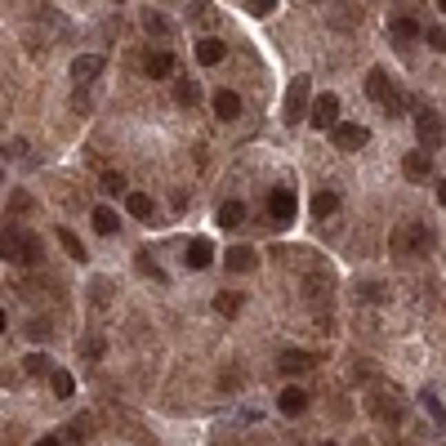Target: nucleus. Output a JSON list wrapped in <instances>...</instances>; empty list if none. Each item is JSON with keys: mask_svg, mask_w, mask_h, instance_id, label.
Segmentation results:
<instances>
[{"mask_svg": "<svg viewBox=\"0 0 446 446\" xmlns=\"http://www.w3.org/2000/svg\"><path fill=\"white\" fill-rule=\"evenodd\" d=\"M371 411L379 415V420H388V424H397V420H402V415H406V406H402V402H397V397H393V393H379V397H375V402H371Z\"/></svg>", "mask_w": 446, "mask_h": 446, "instance_id": "obj_12", "label": "nucleus"}, {"mask_svg": "<svg viewBox=\"0 0 446 446\" xmlns=\"http://www.w3.org/2000/svg\"><path fill=\"white\" fill-rule=\"evenodd\" d=\"M308 90H312L308 76H295V85L286 90V121H290V125L308 116Z\"/></svg>", "mask_w": 446, "mask_h": 446, "instance_id": "obj_6", "label": "nucleus"}, {"mask_svg": "<svg viewBox=\"0 0 446 446\" xmlns=\"http://www.w3.org/2000/svg\"><path fill=\"white\" fill-rule=\"evenodd\" d=\"M241 303H245V299H241V290H223V295L214 299V308H219L223 317H236V312H241Z\"/></svg>", "mask_w": 446, "mask_h": 446, "instance_id": "obj_23", "label": "nucleus"}, {"mask_svg": "<svg viewBox=\"0 0 446 446\" xmlns=\"http://www.w3.org/2000/svg\"><path fill=\"white\" fill-rule=\"evenodd\" d=\"M402 170H406V179H429V174H433V161H429V152H406Z\"/></svg>", "mask_w": 446, "mask_h": 446, "instance_id": "obj_18", "label": "nucleus"}, {"mask_svg": "<svg viewBox=\"0 0 446 446\" xmlns=\"http://www.w3.org/2000/svg\"><path fill=\"white\" fill-rule=\"evenodd\" d=\"M143 72L152 76V81H165V76L174 72V54H170V50H156V54H148Z\"/></svg>", "mask_w": 446, "mask_h": 446, "instance_id": "obj_14", "label": "nucleus"}, {"mask_svg": "<svg viewBox=\"0 0 446 446\" xmlns=\"http://www.w3.org/2000/svg\"><path fill=\"white\" fill-rule=\"evenodd\" d=\"M254 263H259V254H254L250 245H232V250L223 254V268H232V272H250Z\"/></svg>", "mask_w": 446, "mask_h": 446, "instance_id": "obj_11", "label": "nucleus"}, {"mask_svg": "<svg viewBox=\"0 0 446 446\" xmlns=\"http://www.w3.org/2000/svg\"><path fill=\"white\" fill-rule=\"evenodd\" d=\"M214 263V245L205 241V236H196L192 245H187V268H210Z\"/></svg>", "mask_w": 446, "mask_h": 446, "instance_id": "obj_17", "label": "nucleus"}, {"mask_svg": "<svg viewBox=\"0 0 446 446\" xmlns=\"http://www.w3.org/2000/svg\"><path fill=\"white\" fill-rule=\"evenodd\" d=\"M295 210H299V201H295L290 187H272V192H268V214L277 223H295Z\"/></svg>", "mask_w": 446, "mask_h": 446, "instance_id": "obj_9", "label": "nucleus"}, {"mask_svg": "<svg viewBox=\"0 0 446 446\" xmlns=\"http://www.w3.org/2000/svg\"><path fill=\"white\" fill-rule=\"evenodd\" d=\"M420 36V23H415L411 14H397L393 18V41H415Z\"/></svg>", "mask_w": 446, "mask_h": 446, "instance_id": "obj_22", "label": "nucleus"}, {"mask_svg": "<svg viewBox=\"0 0 446 446\" xmlns=\"http://www.w3.org/2000/svg\"><path fill=\"white\" fill-rule=\"evenodd\" d=\"M429 45L438 54H446V27H429Z\"/></svg>", "mask_w": 446, "mask_h": 446, "instance_id": "obj_34", "label": "nucleus"}, {"mask_svg": "<svg viewBox=\"0 0 446 446\" xmlns=\"http://www.w3.org/2000/svg\"><path fill=\"white\" fill-rule=\"evenodd\" d=\"M99 72H103V59H99V54H81V59L72 63V76H76L81 85H90Z\"/></svg>", "mask_w": 446, "mask_h": 446, "instance_id": "obj_16", "label": "nucleus"}, {"mask_svg": "<svg viewBox=\"0 0 446 446\" xmlns=\"http://www.w3.org/2000/svg\"><path fill=\"white\" fill-rule=\"evenodd\" d=\"M214 219H219L223 227H241V219H245V205H241V201H223Z\"/></svg>", "mask_w": 446, "mask_h": 446, "instance_id": "obj_21", "label": "nucleus"}, {"mask_svg": "<svg viewBox=\"0 0 446 446\" xmlns=\"http://www.w3.org/2000/svg\"><path fill=\"white\" fill-rule=\"evenodd\" d=\"M196 63H201V68H219V63H223V41L205 36V41L196 45Z\"/></svg>", "mask_w": 446, "mask_h": 446, "instance_id": "obj_19", "label": "nucleus"}, {"mask_svg": "<svg viewBox=\"0 0 446 446\" xmlns=\"http://www.w3.org/2000/svg\"><path fill=\"white\" fill-rule=\"evenodd\" d=\"M94 227H99L103 236L116 232V210H112V205H99V210H94Z\"/></svg>", "mask_w": 446, "mask_h": 446, "instance_id": "obj_26", "label": "nucleus"}, {"mask_svg": "<svg viewBox=\"0 0 446 446\" xmlns=\"http://www.w3.org/2000/svg\"><path fill=\"white\" fill-rule=\"evenodd\" d=\"M424 406H429V415H433V420H438L442 429H446V406L438 402V393H424Z\"/></svg>", "mask_w": 446, "mask_h": 446, "instance_id": "obj_31", "label": "nucleus"}, {"mask_svg": "<svg viewBox=\"0 0 446 446\" xmlns=\"http://www.w3.org/2000/svg\"><path fill=\"white\" fill-rule=\"evenodd\" d=\"M438 9H442V14H446V0H442V5H438Z\"/></svg>", "mask_w": 446, "mask_h": 446, "instance_id": "obj_41", "label": "nucleus"}, {"mask_svg": "<svg viewBox=\"0 0 446 446\" xmlns=\"http://www.w3.org/2000/svg\"><path fill=\"white\" fill-rule=\"evenodd\" d=\"M335 116H339V99H335V94H321V99H312V108H308V125H317V130H335Z\"/></svg>", "mask_w": 446, "mask_h": 446, "instance_id": "obj_8", "label": "nucleus"}, {"mask_svg": "<svg viewBox=\"0 0 446 446\" xmlns=\"http://www.w3.org/2000/svg\"><path fill=\"white\" fill-rule=\"evenodd\" d=\"M335 210H339V196H335V192H317V201H312V214H317V219H330Z\"/></svg>", "mask_w": 446, "mask_h": 446, "instance_id": "obj_24", "label": "nucleus"}, {"mask_svg": "<svg viewBox=\"0 0 446 446\" xmlns=\"http://www.w3.org/2000/svg\"><path fill=\"white\" fill-rule=\"evenodd\" d=\"M438 201L446 205V179H438Z\"/></svg>", "mask_w": 446, "mask_h": 446, "instance_id": "obj_38", "label": "nucleus"}, {"mask_svg": "<svg viewBox=\"0 0 446 446\" xmlns=\"http://www.w3.org/2000/svg\"><path fill=\"white\" fill-rule=\"evenodd\" d=\"M5 326H9V317H5V308H0V335H5Z\"/></svg>", "mask_w": 446, "mask_h": 446, "instance_id": "obj_40", "label": "nucleus"}, {"mask_svg": "<svg viewBox=\"0 0 446 446\" xmlns=\"http://www.w3.org/2000/svg\"><path fill=\"white\" fill-rule=\"evenodd\" d=\"M277 406H281V415H303L308 411V393H303V388H281Z\"/></svg>", "mask_w": 446, "mask_h": 446, "instance_id": "obj_15", "label": "nucleus"}, {"mask_svg": "<svg viewBox=\"0 0 446 446\" xmlns=\"http://www.w3.org/2000/svg\"><path fill=\"white\" fill-rule=\"evenodd\" d=\"M9 210H14V214L32 210V196H27V192H14V201H9Z\"/></svg>", "mask_w": 446, "mask_h": 446, "instance_id": "obj_36", "label": "nucleus"}, {"mask_svg": "<svg viewBox=\"0 0 446 446\" xmlns=\"http://www.w3.org/2000/svg\"><path fill=\"white\" fill-rule=\"evenodd\" d=\"M326 446H335V442H326Z\"/></svg>", "mask_w": 446, "mask_h": 446, "instance_id": "obj_42", "label": "nucleus"}, {"mask_svg": "<svg viewBox=\"0 0 446 446\" xmlns=\"http://www.w3.org/2000/svg\"><path fill=\"white\" fill-rule=\"evenodd\" d=\"M174 99L183 103V108H192V103L201 99V85H196V81H179V85H174Z\"/></svg>", "mask_w": 446, "mask_h": 446, "instance_id": "obj_25", "label": "nucleus"}, {"mask_svg": "<svg viewBox=\"0 0 446 446\" xmlns=\"http://www.w3.org/2000/svg\"><path fill=\"white\" fill-rule=\"evenodd\" d=\"M388 299V286L384 281H371V286H362V303H384Z\"/></svg>", "mask_w": 446, "mask_h": 446, "instance_id": "obj_29", "label": "nucleus"}, {"mask_svg": "<svg viewBox=\"0 0 446 446\" xmlns=\"http://www.w3.org/2000/svg\"><path fill=\"white\" fill-rule=\"evenodd\" d=\"M54 393H59V397H72L76 393V379L68 371H54Z\"/></svg>", "mask_w": 446, "mask_h": 446, "instance_id": "obj_30", "label": "nucleus"}, {"mask_svg": "<svg viewBox=\"0 0 446 446\" xmlns=\"http://www.w3.org/2000/svg\"><path fill=\"white\" fill-rule=\"evenodd\" d=\"M36 446H63V442H59V438H41Z\"/></svg>", "mask_w": 446, "mask_h": 446, "instance_id": "obj_39", "label": "nucleus"}, {"mask_svg": "<svg viewBox=\"0 0 446 446\" xmlns=\"http://www.w3.org/2000/svg\"><path fill=\"white\" fill-rule=\"evenodd\" d=\"M330 295H335L330 272H308V277H303V299H308L312 317H317L321 326H330V321H335V312H330Z\"/></svg>", "mask_w": 446, "mask_h": 446, "instance_id": "obj_3", "label": "nucleus"}, {"mask_svg": "<svg viewBox=\"0 0 446 446\" xmlns=\"http://www.w3.org/2000/svg\"><path fill=\"white\" fill-rule=\"evenodd\" d=\"M312 362H317V357H312V353H299V348H286V353L277 357V366H281V371H286V375L312 371Z\"/></svg>", "mask_w": 446, "mask_h": 446, "instance_id": "obj_13", "label": "nucleus"}, {"mask_svg": "<svg viewBox=\"0 0 446 446\" xmlns=\"http://www.w3.org/2000/svg\"><path fill=\"white\" fill-rule=\"evenodd\" d=\"M125 210L134 214V219H152V210H156V205H152L148 192H130V196H125Z\"/></svg>", "mask_w": 446, "mask_h": 446, "instance_id": "obj_20", "label": "nucleus"}, {"mask_svg": "<svg viewBox=\"0 0 446 446\" xmlns=\"http://www.w3.org/2000/svg\"><path fill=\"white\" fill-rule=\"evenodd\" d=\"M103 192H125V174H103Z\"/></svg>", "mask_w": 446, "mask_h": 446, "instance_id": "obj_33", "label": "nucleus"}, {"mask_svg": "<svg viewBox=\"0 0 446 446\" xmlns=\"http://www.w3.org/2000/svg\"><path fill=\"white\" fill-rule=\"evenodd\" d=\"M415 134H420V148H424V152L442 148L446 125L438 121V112H433V108H420V112H415Z\"/></svg>", "mask_w": 446, "mask_h": 446, "instance_id": "obj_5", "label": "nucleus"}, {"mask_svg": "<svg viewBox=\"0 0 446 446\" xmlns=\"http://www.w3.org/2000/svg\"><path fill=\"white\" fill-rule=\"evenodd\" d=\"M366 94H371V99L388 112V116H402L406 103H402V94L393 90V81H388V72H384V68H371V72H366Z\"/></svg>", "mask_w": 446, "mask_h": 446, "instance_id": "obj_4", "label": "nucleus"}, {"mask_svg": "<svg viewBox=\"0 0 446 446\" xmlns=\"http://www.w3.org/2000/svg\"><path fill=\"white\" fill-rule=\"evenodd\" d=\"M143 27H148V32H156V36H165V32H170V23H165L161 14H152V9L143 14Z\"/></svg>", "mask_w": 446, "mask_h": 446, "instance_id": "obj_32", "label": "nucleus"}, {"mask_svg": "<svg viewBox=\"0 0 446 446\" xmlns=\"http://www.w3.org/2000/svg\"><path fill=\"white\" fill-rule=\"evenodd\" d=\"M245 9H250L254 18H263V14H272V9H277V0H250Z\"/></svg>", "mask_w": 446, "mask_h": 446, "instance_id": "obj_35", "label": "nucleus"}, {"mask_svg": "<svg viewBox=\"0 0 446 446\" xmlns=\"http://www.w3.org/2000/svg\"><path fill=\"white\" fill-rule=\"evenodd\" d=\"M393 254L397 259H424V254H433V245H438V236H433V227L429 223H402V227H393Z\"/></svg>", "mask_w": 446, "mask_h": 446, "instance_id": "obj_2", "label": "nucleus"}, {"mask_svg": "<svg viewBox=\"0 0 446 446\" xmlns=\"http://www.w3.org/2000/svg\"><path fill=\"white\" fill-rule=\"evenodd\" d=\"M330 139H335V148L339 152H357V148H366V125H353V121H335V130H330Z\"/></svg>", "mask_w": 446, "mask_h": 446, "instance_id": "obj_7", "label": "nucleus"}, {"mask_svg": "<svg viewBox=\"0 0 446 446\" xmlns=\"http://www.w3.org/2000/svg\"><path fill=\"white\" fill-rule=\"evenodd\" d=\"M0 254H5L9 263H23V268H32V263L45 259V245L36 232H27L23 223H5L0 227Z\"/></svg>", "mask_w": 446, "mask_h": 446, "instance_id": "obj_1", "label": "nucleus"}, {"mask_svg": "<svg viewBox=\"0 0 446 446\" xmlns=\"http://www.w3.org/2000/svg\"><path fill=\"white\" fill-rule=\"evenodd\" d=\"M23 371H27V375H45V371H54V366H50V357H45V353H32V357L23 362Z\"/></svg>", "mask_w": 446, "mask_h": 446, "instance_id": "obj_28", "label": "nucleus"}, {"mask_svg": "<svg viewBox=\"0 0 446 446\" xmlns=\"http://www.w3.org/2000/svg\"><path fill=\"white\" fill-rule=\"evenodd\" d=\"M59 241H63V250L72 254V259H85V245H81V236L68 232V227H59Z\"/></svg>", "mask_w": 446, "mask_h": 446, "instance_id": "obj_27", "label": "nucleus"}, {"mask_svg": "<svg viewBox=\"0 0 446 446\" xmlns=\"http://www.w3.org/2000/svg\"><path fill=\"white\" fill-rule=\"evenodd\" d=\"M139 272H152V277H156V281H161V277H165V272H161V268H156V263H152V254H139Z\"/></svg>", "mask_w": 446, "mask_h": 446, "instance_id": "obj_37", "label": "nucleus"}, {"mask_svg": "<svg viewBox=\"0 0 446 446\" xmlns=\"http://www.w3.org/2000/svg\"><path fill=\"white\" fill-rule=\"evenodd\" d=\"M214 116H219V121H236V116H241V94H236V90H219V94H214Z\"/></svg>", "mask_w": 446, "mask_h": 446, "instance_id": "obj_10", "label": "nucleus"}]
</instances>
